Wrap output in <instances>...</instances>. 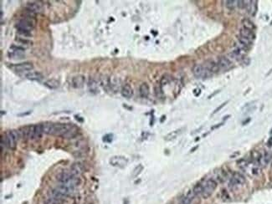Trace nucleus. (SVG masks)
<instances>
[{"label": "nucleus", "instance_id": "1", "mask_svg": "<svg viewBox=\"0 0 272 204\" xmlns=\"http://www.w3.org/2000/svg\"><path fill=\"white\" fill-rule=\"evenodd\" d=\"M35 26V22L31 18H24V19H20L16 25L19 34L23 35H30V32L34 29Z\"/></svg>", "mask_w": 272, "mask_h": 204}, {"label": "nucleus", "instance_id": "2", "mask_svg": "<svg viewBox=\"0 0 272 204\" xmlns=\"http://www.w3.org/2000/svg\"><path fill=\"white\" fill-rule=\"evenodd\" d=\"M217 182L214 179H208V180L203 184V193H202V197L203 198L208 199L209 197L211 196L214 191L217 188Z\"/></svg>", "mask_w": 272, "mask_h": 204}, {"label": "nucleus", "instance_id": "3", "mask_svg": "<svg viewBox=\"0 0 272 204\" xmlns=\"http://www.w3.org/2000/svg\"><path fill=\"white\" fill-rule=\"evenodd\" d=\"M19 131L15 130H8L5 134V139H6V145L7 147L9 149L14 150L17 146V141L19 140Z\"/></svg>", "mask_w": 272, "mask_h": 204}, {"label": "nucleus", "instance_id": "4", "mask_svg": "<svg viewBox=\"0 0 272 204\" xmlns=\"http://www.w3.org/2000/svg\"><path fill=\"white\" fill-rule=\"evenodd\" d=\"M73 126L72 124H65V123H53L51 135H61L63 136L70 128Z\"/></svg>", "mask_w": 272, "mask_h": 204}, {"label": "nucleus", "instance_id": "5", "mask_svg": "<svg viewBox=\"0 0 272 204\" xmlns=\"http://www.w3.org/2000/svg\"><path fill=\"white\" fill-rule=\"evenodd\" d=\"M193 74L196 78L198 79H206L211 77L213 73L209 71L206 67H203L201 64H195L193 68Z\"/></svg>", "mask_w": 272, "mask_h": 204}, {"label": "nucleus", "instance_id": "6", "mask_svg": "<svg viewBox=\"0 0 272 204\" xmlns=\"http://www.w3.org/2000/svg\"><path fill=\"white\" fill-rule=\"evenodd\" d=\"M245 183V178L240 172H235L230 178V187L233 189L239 187Z\"/></svg>", "mask_w": 272, "mask_h": 204}, {"label": "nucleus", "instance_id": "7", "mask_svg": "<svg viewBox=\"0 0 272 204\" xmlns=\"http://www.w3.org/2000/svg\"><path fill=\"white\" fill-rule=\"evenodd\" d=\"M110 164L119 168H124L128 163L127 159L123 156H113L110 158Z\"/></svg>", "mask_w": 272, "mask_h": 204}, {"label": "nucleus", "instance_id": "8", "mask_svg": "<svg viewBox=\"0 0 272 204\" xmlns=\"http://www.w3.org/2000/svg\"><path fill=\"white\" fill-rule=\"evenodd\" d=\"M27 10L32 13H41L43 10V6L40 2H29L26 4Z\"/></svg>", "mask_w": 272, "mask_h": 204}, {"label": "nucleus", "instance_id": "9", "mask_svg": "<svg viewBox=\"0 0 272 204\" xmlns=\"http://www.w3.org/2000/svg\"><path fill=\"white\" fill-rule=\"evenodd\" d=\"M12 68L17 72H26L34 69V65L32 64V63H29V62H24V63H20V64H14Z\"/></svg>", "mask_w": 272, "mask_h": 204}, {"label": "nucleus", "instance_id": "10", "mask_svg": "<svg viewBox=\"0 0 272 204\" xmlns=\"http://www.w3.org/2000/svg\"><path fill=\"white\" fill-rule=\"evenodd\" d=\"M217 64L220 69H229L232 66V61L225 56H221L218 59Z\"/></svg>", "mask_w": 272, "mask_h": 204}, {"label": "nucleus", "instance_id": "11", "mask_svg": "<svg viewBox=\"0 0 272 204\" xmlns=\"http://www.w3.org/2000/svg\"><path fill=\"white\" fill-rule=\"evenodd\" d=\"M85 82V77L82 74H78L72 78V86L75 89H80L84 86Z\"/></svg>", "mask_w": 272, "mask_h": 204}, {"label": "nucleus", "instance_id": "12", "mask_svg": "<svg viewBox=\"0 0 272 204\" xmlns=\"http://www.w3.org/2000/svg\"><path fill=\"white\" fill-rule=\"evenodd\" d=\"M121 94L122 96L125 98H132L133 96V89L129 84H126L122 86V90H121Z\"/></svg>", "mask_w": 272, "mask_h": 204}, {"label": "nucleus", "instance_id": "13", "mask_svg": "<svg viewBox=\"0 0 272 204\" xmlns=\"http://www.w3.org/2000/svg\"><path fill=\"white\" fill-rule=\"evenodd\" d=\"M246 9L248 10V13L255 16L257 12V2L256 1H247V5H246Z\"/></svg>", "mask_w": 272, "mask_h": 204}, {"label": "nucleus", "instance_id": "14", "mask_svg": "<svg viewBox=\"0 0 272 204\" xmlns=\"http://www.w3.org/2000/svg\"><path fill=\"white\" fill-rule=\"evenodd\" d=\"M240 33L241 36H243V37L246 38V39H248V40H252V41L255 39V33H254L252 30L245 29V28H244V27L240 29Z\"/></svg>", "mask_w": 272, "mask_h": 204}, {"label": "nucleus", "instance_id": "15", "mask_svg": "<svg viewBox=\"0 0 272 204\" xmlns=\"http://www.w3.org/2000/svg\"><path fill=\"white\" fill-rule=\"evenodd\" d=\"M70 171H71L70 172L73 175L78 177L80 174H82V172L84 171V168H83V166L80 163H74L70 167Z\"/></svg>", "mask_w": 272, "mask_h": 204}, {"label": "nucleus", "instance_id": "16", "mask_svg": "<svg viewBox=\"0 0 272 204\" xmlns=\"http://www.w3.org/2000/svg\"><path fill=\"white\" fill-rule=\"evenodd\" d=\"M26 78L29 80L40 81V80H42L43 78H44V76H43V74H41V73H40V72L33 71V72H29V73H28V74H26Z\"/></svg>", "mask_w": 272, "mask_h": 204}, {"label": "nucleus", "instance_id": "17", "mask_svg": "<svg viewBox=\"0 0 272 204\" xmlns=\"http://www.w3.org/2000/svg\"><path fill=\"white\" fill-rule=\"evenodd\" d=\"M139 94L143 98H147L149 95V86L147 83H143L139 87Z\"/></svg>", "mask_w": 272, "mask_h": 204}, {"label": "nucleus", "instance_id": "18", "mask_svg": "<svg viewBox=\"0 0 272 204\" xmlns=\"http://www.w3.org/2000/svg\"><path fill=\"white\" fill-rule=\"evenodd\" d=\"M44 85L46 87L49 88V89L54 90V89H57L60 86V82L57 80H56V79H50V80H46Z\"/></svg>", "mask_w": 272, "mask_h": 204}, {"label": "nucleus", "instance_id": "19", "mask_svg": "<svg viewBox=\"0 0 272 204\" xmlns=\"http://www.w3.org/2000/svg\"><path fill=\"white\" fill-rule=\"evenodd\" d=\"M206 68L209 69V71H211L212 73H217V72H219V70L220 69H219V65H218V64L215 63V62L213 60H209L208 62H207Z\"/></svg>", "mask_w": 272, "mask_h": 204}, {"label": "nucleus", "instance_id": "20", "mask_svg": "<svg viewBox=\"0 0 272 204\" xmlns=\"http://www.w3.org/2000/svg\"><path fill=\"white\" fill-rule=\"evenodd\" d=\"M193 197H195L194 194L193 193V192L190 191L188 194H186L184 197H182V198L181 199V204H192Z\"/></svg>", "mask_w": 272, "mask_h": 204}, {"label": "nucleus", "instance_id": "21", "mask_svg": "<svg viewBox=\"0 0 272 204\" xmlns=\"http://www.w3.org/2000/svg\"><path fill=\"white\" fill-rule=\"evenodd\" d=\"M238 43H240L241 45H243V46H245V47L248 49L250 47L251 45H253V41L252 40H248V39H246V38L243 37L241 35H240L238 37Z\"/></svg>", "mask_w": 272, "mask_h": 204}, {"label": "nucleus", "instance_id": "22", "mask_svg": "<svg viewBox=\"0 0 272 204\" xmlns=\"http://www.w3.org/2000/svg\"><path fill=\"white\" fill-rule=\"evenodd\" d=\"M88 87H89L90 92L92 93V94H97L99 92L97 83H96V81L95 80H93V79H90V80H89Z\"/></svg>", "mask_w": 272, "mask_h": 204}, {"label": "nucleus", "instance_id": "23", "mask_svg": "<svg viewBox=\"0 0 272 204\" xmlns=\"http://www.w3.org/2000/svg\"><path fill=\"white\" fill-rule=\"evenodd\" d=\"M109 87L112 90H117L119 88V80L115 76H111L109 79Z\"/></svg>", "mask_w": 272, "mask_h": 204}, {"label": "nucleus", "instance_id": "24", "mask_svg": "<svg viewBox=\"0 0 272 204\" xmlns=\"http://www.w3.org/2000/svg\"><path fill=\"white\" fill-rule=\"evenodd\" d=\"M77 134H78V129H77L75 126H72V127L63 135V137L70 139V138H74L75 136H76Z\"/></svg>", "mask_w": 272, "mask_h": 204}, {"label": "nucleus", "instance_id": "25", "mask_svg": "<svg viewBox=\"0 0 272 204\" xmlns=\"http://www.w3.org/2000/svg\"><path fill=\"white\" fill-rule=\"evenodd\" d=\"M182 129H177V130H173V131H172V132L168 133V135L165 136V140H174L175 138H177V136L179 134H181L182 133Z\"/></svg>", "mask_w": 272, "mask_h": 204}, {"label": "nucleus", "instance_id": "26", "mask_svg": "<svg viewBox=\"0 0 272 204\" xmlns=\"http://www.w3.org/2000/svg\"><path fill=\"white\" fill-rule=\"evenodd\" d=\"M193 193L194 194L195 197L202 196V193H203V184L202 183H197L194 187H193Z\"/></svg>", "mask_w": 272, "mask_h": 204}, {"label": "nucleus", "instance_id": "27", "mask_svg": "<svg viewBox=\"0 0 272 204\" xmlns=\"http://www.w3.org/2000/svg\"><path fill=\"white\" fill-rule=\"evenodd\" d=\"M242 24H243L244 28H245V29L252 30V31L255 29V24L249 19H244L242 20Z\"/></svg>", "mask_w": 272, "mask_h": 204}, {"label": "nucleus", "instance_id": "28", "mask_svg": "<svg viewBox=\"0 0 272 204\" xmlns=\"http://www.w3.org/2000/svg\"><path fill=\"white\" fill-rule=\"evenodd\" d=\"M43 134H44V131H43L42 124L35 125V140H38V139H40V138H41V136H42Z\"/></svg>", "mask_w": 272, "mask_h": 204}, {"label": "nucleus", "instance_id": "29", "mask_svg": "<svg viewBox=\"0 0 272 204\" xmlns=\"http://www.w3.org/2000/svg\"><path fill=\"white\" fill-rule=\"evenodd\" d=\"M52 126H53V123H51V122H45V123H43L42 128H43V131H44V134L51 135Z\"/></svg>", "mask_w": 272, "mask_h": 204}, {"label": "nucleus", "instance_id": "30", "mask_svg": "<svg viewBox=\"0 0 272 204\" xmlns=\"http://www.w3.org/2000/svg\"><path fill=\"white\" fill-rule=\"evenodd\" d=\"M172 80V77L170 76L169 74H164L163 76L162 77L161 80H160V85L161 86H163L165 85H168V83H170V81Z\"/></svg>", "mask_w": 272, "mask_h": 204}, {"label": "nucleus", "instance_id": "31", "mask_svg": "<svg viewBox=\"0 0 272 204\" xmlns=\"http://www.w3.org/2000/svg\"><path fill=\"white\" fill-rule=\"evenodd\" d=\"M262 158L264 160V162L265 163V165H267L268 163H270V162L272 159L271 153L270 151H265L264 153L262 154Z\"/></svg>", "mask_w": 272, "mask_h": 204}, {"label": "nucleus", "instance_id": "32", "mask_svg": "<svg viewBox=\"0 0 272 204\" xmlns=\"http://www.w3.org/2000/svg\"><path fill=\"white\" fill-rule=\"evenodd\" d=\"M237 3L238 1H233V0H228V1H226L225 2V5H226V7H227L229 9H230V10H233V9H235V7L237 6Z\"/></svg>", "mask_w": 272, "mask_h": 204}, {"label": "nucleus", "instance_id": "33", "mask_svg": "<svg viewBox=\"0 0 272 204\" xmlns=\"http://www.w3.org/2000/svg\"><path fill=\"white\" fill-rule=\"evenodd\" d=\"M143 165H138V167H135V169L133 170V172H132V178H137L139 174H140L141 172H143Z\"/></svg>", "mask_w": 272, "mask_h": 204}, {"label": "nucleus", "instance_id": "34", "mask_svg": "<svg viewBox=\"0 0 272 204\" xmlns=\"http://www.w3.org/2000/svg\"><path fill=\"white\" fill-rule=\"evenodd\" d=\"M155 94L158 98H163V92L162 90V86H158V87L155 88Z\"/></svg>", "mask_w": 272, "mask_h": 204}, {"label": "nucleus", "instance_id": "35", "mask_svg": "<svg viewBox=\"0 0 272 204\" xmlns=\"http://www.w3.org/2000/svg\"><path fill=\"white\" fill-rule=\"evenodd\" d=\"M246 5H247V1H238L237 6L240 8H246Z\"/></svg>", "mask_w": 272, "mask_h": 204}, {"label": "nucleus", "instance_id": "36", "mask_svg": "<svg viewBox=\"0 0 272 204\" xmlns=\"http://www.w3.org/2000/svg\"><path fill=\"white\" fill-rule=\"evenodd\" d=\"M227 103H228V101H225V102H224V103H223L222 105H221V106H219V107H217V108L215 109V110H214V111L213 112V114H216L217 112L219 111H220V110H221V109H222L223 107H225V105H226V104H227Z\"/></svg>", "mask_w": 272, "mask_h": 204}, {"label": "nucleus", "instance_id": "37", "mask_svg": "<svg viewBox=\"0 0 272 204\" xmlns=\"http://www.w3.org/2000/svg\"><path fill=\"white\" fill-rule=\"evenodd\" d=\"M252 173H253L254 175H258L260 173V168L258 167H254L253 169H252Z\"/></svg>", "mask_w": 272, "mask_h": 204}, {"label": "nucleus", "instance_id": "38", "mask_svg": "<svg viewBox=\"0 0 272 204\" xmlns=\"http://www.w3.org/2000/svg\"><path fill=\"white\" fill-rule=\"evenodd\" d=\"M268 146H272V137L270 138L269 140V141H268Z\"/></svg>", "mask_w": 272, "mask_h": 204}, {"label": "nucleus", "instance_id": "39", "mask_svg": "<svg viewBox=\"0 0 272 204\" xmlns=\"http://www.w3.org/2000/svg\"><path fill=\"white\" fill-rule=\"evenodd\" d=\"M222 126V124H218V126H213L212 129H216V128H218L219 126Z\"/></svg>", "mask_w": 272, "mask_h": 204}]
</instances>
